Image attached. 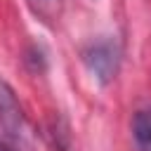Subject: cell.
I'll return each instance as SVG.
<instances>
[{
    "label": "cell",
    "instance_id": "5",
    "mask_svg": "<svg viewBox=\"0 0 151 151\" xmlns=\"http://www.w3.org/2000/svg\"><path fill=\"white\" fill-rule=\"evenodd\" d=\"M0 151H17L9 142H5V139H0Z\"/></svg>",
    "mask_w": 151,
    "mask_h": 151
},
{
    "label": "cell",
    "instance_id": "1",
    "mask_svg": "<svg viewBox=\"0 0 151 151\" xmlns=\"http://www.w3.org/2000/svg\"><path fill=\"white\" fill-rule=\"evenodd\" d=\"M120 57H123L120 45L111 35L94 38L83 47V64L101 85H109L111 80H116L120 71Z\"/></svg>",
    "mask_w": 151,
    "mask_h": 151
},
{
    "label": "cell",
    "instance_id": "3",
    "mask_svg": "<svg viewBox=\"0 0 151 151\" xmlns=\"http://www.w3.org/2000/svg\"><path fill=\"white\" fill-rule=\"evenodd\" d=\"M132 137L142 151H151V109L137 111L132 118Z\"/></svg>",
    "mask_w": 151,
    "mask_h": 151
},
{
    "label": "cell",
    "instance_id": "4",
    "mask_svg": "<svg viewBox=\"0 0 151 151\" xmlns=\"http://www.w3.org/2000/svg\"><path fill=\"white\" fill-rule=\"evenodd\" d=\"M28 5L33 7L35 14H40L47 21L57 19L59 17V9H61V0H28Z\"/></svg>",
    "mask_w": 151,
    "mask_h": 151
},
{
    "label": "cell",
    "instance_id": "2",
    "mask_svg": "<svg viewBox=\"0 0 151 151\" xmlns=\"http://www.w3.org/2000/svg\"><path fill=\"white\" fill-rule=\"evenodd\" d=\"M0 127L19 146L21 144H28L31 137H33L31 125H28V118L24 113V106H21L14 87L5 78H0Z\"/></svg>",
    "mask_w": 151,
    "mask_h": 151
}]
</instances>
